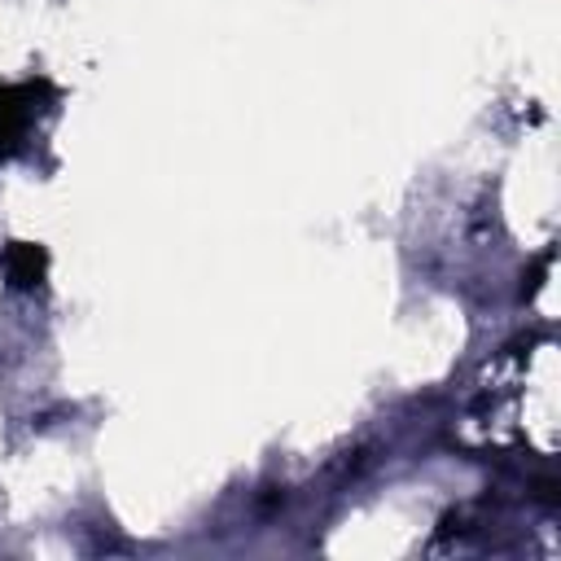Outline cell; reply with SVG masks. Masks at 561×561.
Wrapping results in <instances>:
<instances>
[{
	"label": "cell",
	"instance_id": "obj_2",
	"mask_svg": "<svg viewBox=\"0 0 561 561\" xmlns=\"http://www.w3.org/2000/svg\"><path fill=\"white\" fill-rule=\"evenodd\" d=\"M44 88H48V79H35V83H22V88L0 83V149H9L22 136V127L35 110V92H44Z\"/></svg>",
	"mask_w": 561,
	"mask_h": 561
},
{
	"label": "cell",
	"instance_id": "obj_1",
	"mask_svg": "<svg viewBox=\"0 0 561 561\" xmlns=\"http://www.w3.org/2000/svg\"><path fill=\"white\" fill-rule=\"evenodd\" d=\"M0 272L13 289H39L48 276V250L35 241H9L0 250Z\"/></svg>",
	"mask_w": 561,
	"mask_h": 561
}]
</instances>
